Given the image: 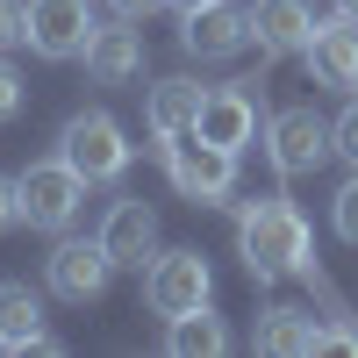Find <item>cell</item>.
Here are the masks:
<instances>
[{
  "instance_id": "cell-1",
  "label": "cell",
  "mask_w": 358,
  "mask_h": 358,
  "mask_svg": "<svg viewBox=\"0 0 358 358\" xmlns=\"http://www.w3.org/2000/svg\"><path fill=\"white\" fill-rule=\"evenodd\" d=\"M236 251H244V273H251L258 287L280 280V273H301V280L322 287V273H315V236H308V222H301V208L280 201V194L236 208Z\"/></svg>"
},
{
  "instance_id": "cell-2",
  "label": "cell",
  "mask_w": 358,
  "mask_h": 358,
  "mask_svg": "<svg viewBox=\"0 0 358 358\" xmlns=\"http://www.w3.org/2000/svg\"><path fill=\"white\" fill-rule=\"evenodd\" d=\"M158 158L172 172V187L187 201H229L236 194V151H222V143H208L201 129H179V136H158Z\"/></svg>"
},
{
  "instance_id": "cell-3",
  "label": "cell",
  "mask_w": 358,
  "mask_h": 358,
  "mask_svg": "<svg viewBox=\"0 0 358 358\" xmlns=\"http://www.w3.org/2000/svg\"><path fill=\"white\" fill-rule=\"evenodd\" d=\"M57 158H65V165L86 179V187H108V179H122V172H129L136 143L122 136V122H115V115L86 108V115H72V122H65V136H57Z\"/></svg>"
},
{
  "instance_id": "cell-4",
  "label": "cell",
  "mask_w": 358,
  "mask_h": 358,
  "mask_svg": "<svg viewBox=\"0 0 358 358\" xmlns=\"http://www.w3.org/2000/svg\"><path fill=\"white\" fill-rule=\"evenodd\" d=\"M15 194H22V222H29V229L65 236V229L79 222V208H86V179H79L65 158H43V165L15 172Z\"/></svg>"
},
{
  "instance_id": "cell-5",
  "label": "cell",
  "mask_w": 358,
  "mask_h": 358,
  "mask_svg": "<svg viewBox=\"0 0 358 358\" xmlns=\"http://www.w3.org/2000/svg\"><path fill=\"white\" fill-rule=\"evenodd\" d=\"M143 301H151V315H187V308H208L215 301V273H208L201 251H158L151 273H143Z\"/></svg>"
},
{
  "instance_id": "cell-6",
  "label": "cell",
  "mask_w": 358,
  "mask_h": 358,
  "mask_svg": "<svg viewBox=\"0 0 358 358\" xmlns=\"http://www.w3.org/2000/svg\"><path fill=\"white\" fill-rule=\"evenodd\" d=\"M94 8L86 0H29L22 8V43L36 50V57H86V43H94Z\"/></svg>"
},
{
  "instance_id": "cell-7",
  "label": "cell",
  "mask_w": 358,
  "mask_h": 358,
  "mask_svg": "<svg viewBox=\"0 0 358 358\" xmlns=\"http://www.w3.org/2000/svg\"><path fill=\"white\" fill-rule=\"evenodd\" d=\"M330 122H322L315 108H280L273 122H265V158H273L280 179H308L322 158H330Z\"/></svg>"
},
{
  "instance_id": "cell-8",
  "label": "cell",
  "mask_w": 358,
  "mask_h": 358,
  "mask_svg": "<svg viewBox=\"0 0 358 358\" xmlns=\"http://www.w3.org/2000/svg\"><path fill=\"white\" fill-rule=\"evenodd\" d=\"M43 280H50L57 301H101L108 280H115V258H108L101 236H65V244L43 258Z\"/></svg>"
},
{
  "instance_id": "cell-9",
  "label": "cell",
  "mask_w": 358,
  "mask_h": 358,
  "mask_svg": "<svg viewBox=\"0 0 358 358\" xmlns=\"http://www.w3.org/2000/svg\"><path fill=\"white\" fill-rule=\"evenodd\" d=\"M301 57H308V79H315V86H330V94H358V29H351V15L315 22V36L301 43Z\"/></svg>"
},
{
  "instance_id": "cell-10",
  "label": "cell",
  "mask_w": 358,
  "mask_h": 358,
  "mask_svg": "<svg viewBox=\"0 0 358 358\" xmlns=\"http://www.w3.org/2000/svg\"><path fill=\"white\" fill-rule=\"evenodd\" d=\"M194 129H201L208 143H222V151H244V143L258 136V101H251V86H208Z\"/></svg>"
},
{
  "instance_id": "cell-11",
  "label": "cell",
  "mask_w": 358,
  "mask_h": 358,
  "mask_svg": "<svg viewBox=\"0 0 358 358\" xmlns=\"http://www.w3.org/2000/svg\"><path fill=\"white\" fill-rule=\"evenodd\" d=\"M244 15H251V43L265 57H287V50H301L315 36V8L308 0H251Z\"/></svg>"
},
{
  "instance_id": "cell-12",
  "label": "cell",
  "mask_w": 358,
  "mask_h": 358,
  "mask_svg": "<svg viewBox=\"0 0 358 358\" xmlns=\"http://www.w3.org/2000/svg\"><path fill=\"white\" fill-rule=\"evenodd\" d=\"M179 22H187V29H179V43H187L194 57H229V50L251 43V15L229 8V0H208V8L179 15Z\"/></svg>"
},
{
  "instance_id": "cell-13",
  "label": "cell",
  "mask_w": 358,
  "mask_h": 358,
  "mask_svg": "<svg viewBox=\"0 0 358 358\" xmlns=\"http://www.w3.org/2000/svg\"><path fill=\"white\" fill-rule=\"evenodd\" d=\"M101 244H108L115 265H136L143 273V258H158V215L143 201H115L108 222H101Z\"/></svg>"
},
{
  "instance_id": "cell-14",
  "label": "cell",
  "mask_w": 358,
  "mask_h": 358,
  "mask_svg": "<svg viewBox=\"0 0 358 358\" xmlns=\"http://www.w3.org/2000/svg\"><path fill=\"white\" fill-rule=\"evenodd\" d=\"M86 72L101 86H122L143 72V36L136 29H94V43H86Z\"/></svg>"
},
{
  "instance_id": "cell-15",
  "label": "cell",
  "mask_w": 358,
  "mask_h": 358,
  "mask_svg": "<svg viewBox=\"0 0 358 358\" xmlns=\"http://www.w3.org/2000/svg\"><path fill=\"white\" fill-rule=\"evenodd\" d=\"M315 337H322V322L308 308H265L258 315V351L265 358H301V351H315Z\"/></svg>"
},
{
  "instance_id": "cell-16",
  "label": "cell",
  "mask_w": 358,
  "mask_h": 358,
  "mask_svg": "<svg viewBox=\"0 0 358 358\" xmlns=\"http://www.w3.org/2000/svg\"><path fill=\"white\" fill-rule=\"evenodd\" d=\"M165 351L172 358H222L229 351V330H222L215 308H187V315L165 322Z\"/></svg>"
},
{
  "instance_id": "cell-17",
  "label": "cell",
  "mask_w": 358,
  "mask_h": 358,
  "mask_svg": "<svg viewBox=\"0 0 358 358\" xmlns=\"http://www.w3.org/2000/svg\"><path fill=\"white\" fill-rule=\"evenodd\" d=\"M0 337H8V351H29L43 337V294L29 280H0Z\"/></svg>"
},
{
  "instance_id": "cell-18",
  "label": "cell",
  "mask_w": 358,
  "mask_h": 358,
  "mask_svg": "<svg viewBox=\"0 0 358 358\" xmlns=\"http://www.w3.org/2000/svg\"><path fill=\"white\" fill-rule=\"evenodd\" d=\"M201 101H208V86H194V79H165V86H151V136H179V129H194L201 122Z\"/></svg>"
},
{
  "instance_id": "cell-19",
  "label": "cell",
  "mask_w": 358,
  "mask_h": 358,
  "mask_svg": "<svg viewBox=\"0 0 358 358\" xmlns=\"http://www.w3.org/2000/svg\"><path fill=\"white\" fill-rule=\"evenodd\" d=\"M330 222H337V236H344V244H358V172L337 187V201H330Z\"/></svg>"
},
{
  "instance_id": "cell-20",
  "label": "cell",
  "mask_w": 358,
  "mask_h": 358,
  "mask_svg": "<svg viewBox=\"0 0 358 358\" xmlns=\"http://www.w3.org/2000/svg\"><path fill=\"white\" fill-rule=\"evenodd\" d=\"M330 143H337V158L358 165V94H344V115L330 122Z\"/></svg>"
},
{
  "instance_id": "cell-21",
  "label": "cell",
  "mask_w": 358,
  "mask_h": 358,
  "mask_svg": "<svg viewBox=\"0 0 358 358\" xmlns=\"http://www.w3.org/2000/svg\"><path fill=\"white\" fill-rule=\"evenodd\" d=\"M22 94H29V86H22V72L8 65V57H0V122H15V115H22Z\"/></svg>"
},
{
  "instance_id": "cell-22",
  "label": "cell",
  "mask_w": 358,
  "mask_h": 358,
  "mask_svg": "<svg viewBox=\"0 0 358 358\" xmlns=\"http://www.w3.org/2000/svg\"><path fill=\"white\" fill-rule=\"evenodd\" d=\"M315 351H337V358H358V337H351V330H337V322H322Z\"/></svg>"
},
{
  "instance_id": "cell-23",
  "label": "cell",
  "mask_w": 358,
  "mask_h": 358,
  "mask_svg": "<svg viewBox=\"0 0 358 358\" xmlns=\"http://www.w3.org/2000/svg\"><path fill=\"white\" fill-rule=\"evenodd\" d=\"M22 43V0H0V50Z\"/></svg>"
},
{
  "instance_id": "cell-24",
  "label": "cell",
  "mask_w": 358,
  "mask_h": 358,
  "mask_svg": "<svg viewBox=\"0 0 358 358\" xmlns=\"http://www.w3.org/2000/svg\"><path fill=\"white\" fill-rule=\"evenodd\" d=\"M22 222V194H15V179L0 172V229H15Z\"/></svg>"
},
{
  "instance_id": "cell-25",
  "label": "cell",
  "mask_w": 358,
  "mask_h": 358,
  "mask_svg": "<svg viewBox=\"0 0 358 358\" xmlns=\"http://www.w3.org/2000/svg\"><path fill=\"white\" fill-rule=\"evenodd\" d=\"M108 8L122 15V22H136V15H151V8H165V0H108Z\"/></svg>"
},
{
  "instance_id": "cell-26",
  "label": "cell",
  "mask_w": 358,
  "mask_h": 358,
  "mask_svg": "<svg viewBox=\"0 0 358 358\" xmlns=\"http://www.w3.org/2000/svg\"><path fill=\"white\" fill-rule=\"evenodd\" d=\"M165 8H179V15H194V8H208V0H165Z\"/></svg>"
},
{
  "instance_id": "cell-27",
  "label": "cell",
  "mask_w": 358,
  "mask_h": 358,
  "mask_svg": "<svg viewBox=\"0 0 358 358\" xmlns=\"http://www.w3.org/2000/svg\"><path fill=\"white\" fill-rule=\"evenodd\" d=\"M337 15H351V22H358V0H337Z\"/></svg>"
},
{
  "instance_id": "cell-28",
  "label": "cell",
  "mask_w": 358,
  "mask_h": 358,
  "mask_svg": "<svg viewBox=\"0 0 358 358\" xmlns=\"http://www.w3.org/2000/svg\"><path fill=\"white\" fill-rule=\"evenodd\" d=\"M0 351H8V337H0Z\"/></svg>"
}]
</instances>
